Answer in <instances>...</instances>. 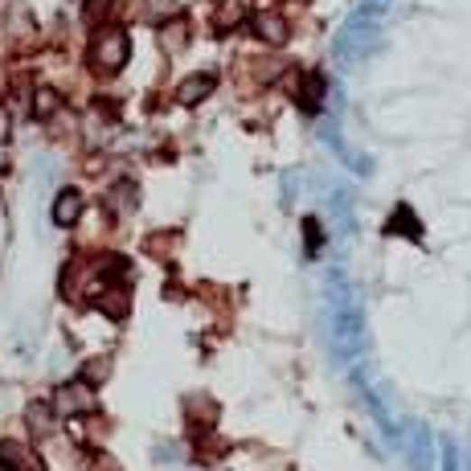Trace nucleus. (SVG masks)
Instances as JSON below:
<instances>
[{
	"label": "nucleus",
	"mask_w": 471,
	"mask_h": 471,
	"mask_svg": "<svg viewBox=\"0 0 471 471\" xmlns=\"http://www.w3.org/2000/svg\"><path fill=\"white\" fill-rule=\"evenodd\" d=\"M0 471H13V463H9V459H0Z\"/></svg>",
	"instance_id": "obj_5"
},
{
	"label": "nucleus",
	"mask_w": 471,
	"mask_h": 471,
	"mask_svg": "<svg viewBox=\"0 0 471 471\" xmlns=\"http://www.w3.org/2000/svg\"><path fill=\"white\" fill-rule=\"evenodd\" d=\"M58 410H62V414H74V410L87 414L90 410V390L87 385H62V390H58Z\"/></svg>",
	"instance_id": "obj_2"
},
{
	"label": "nucleus",
	"mask_w": 471,
	"mask_h": 471,
	"mask_svg": "<svg viewBox=\"0 0 471 471\" xmlns=\"http://www.w3.org/2000/svg\"><path fill=\"white\" fill-rule=\"evenodd\" d=\"M209 87H214L209 78H193V82H185V87H180V98H185V103H197V98H201Z\"/></svg>",
	"instance_id": "obj_4"
},
{
	"label": "nucleus",
	"mask_w": 471,
	"mask_h": 471,
	"mask_svg": "<svg viewBox=\"0 0 471 471\" xmlns=\"http://www.w3.org/2000/svg\"><path fill=\"white\" fill-rule=\"evenodd\" d=\"M127 58V37L124 33H107L95 42V62L107 66V70H115V66H124Z\"/></svg>",
	"instance_id": "obj_1"
},
{
	"label": "nucleus",
	"mask_w": 471,
	"mask_h": 471,
	"mask_svg": "<svg viewBox=\"0 0 471 471\" xmlns=\"http://www.w3.org/2000/svg\"><path fill=\"white\" fill-rule=\"evenodd\" d=\"M78 209H82V197L74 193V189H66V193L58 197V205H54V217H58V226H70L74 217H78Z\"/></svg>",
	"instance_id": "obj_3"
}]
</instances>
